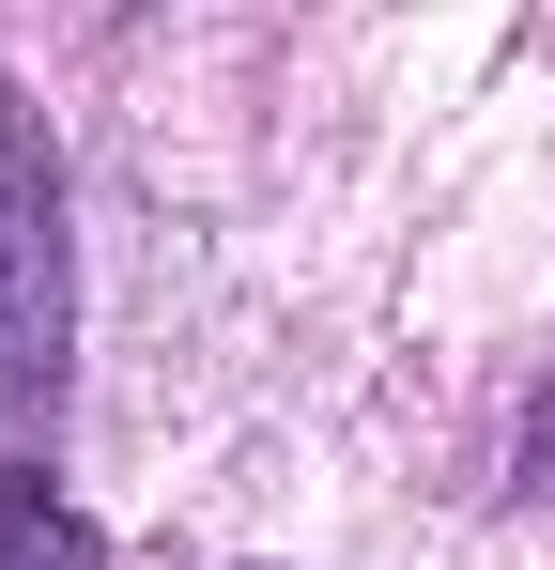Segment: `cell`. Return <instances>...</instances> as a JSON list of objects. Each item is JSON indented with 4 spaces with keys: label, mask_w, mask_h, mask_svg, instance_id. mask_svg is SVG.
<instances>
[{
    "label": "cell",
    "mask_w": 555,
    "mask_h": 570,
    "mask_svg": "<svg viewBox=\"0 0 555 570\" xmlns=\"http://www.w3.org/2000/svg\"><path fill=\"white\" fill-rule=\"evenodd\" d=\"M62 170H47V124L0 78V385H62Z\"/></svg>",
    "instance_id": "1"
},
{
    "label": "cell",
    "mask_w": 555,
    "mask_h": 570,
    "mask_svg": "<svg viewBox=\"0 0 555 570\" xmlns=\"http://www.w3.org/2000/svg\"><path fill=\"white\" fill-rule=\"evenodd\" d=\"M0 570H108V540H93V509H62L31 463H0Z\"/></svg>",
    "instance_id": "2"
}]
</instances>
